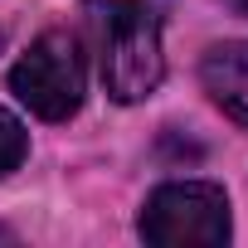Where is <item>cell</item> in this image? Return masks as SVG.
Returning a JSON list of instances; mask_svg holds the SVG:
<instances>
[{"instance_id": "6da1fadb", "label": "cell", "mask_w": 248, "mask_h": 248, "mask_svg": "<svg viewBox=\"0 0 248 248\" xmlns=\"http://www.w3.org/2000/svg\"><path fill=\"white\" fill-rule=\"evenodd\" d=\"M97 44L102 88L117 102H141L166 78L161 54V0H83Z\"/></svg>"}, {"instance_id": "7a4b0ae2", "label": "cell", "mask_w": 248, "mask_h": 248, "mask_svg": "<svg viewBox=\"0 0 248 248\" xmlns=\"http://www.w3.org/2000/svg\"><path fill=\"white\" fill-rule=\"evenodd\" d=\"M137 229L161 248H214L229 238V195L209 180H170L151 190Z\"/></svg>"}, {"instance_id": "3957f363", "label": "cell", "mask_w": 248, "mask_h": 248, "mask_svg": "<svg viewBox=\"0 0 248 248\" xmlns=\"http://www.w3.org/2000/svg\"><path fill=\"white\" fill-rule=\"evenodd\" d=\"M83 54L63 30H49L30 44V54L10 68V93L44 122H68L83 107Z\"/></svg>"}, {"instance_id": "277c9868", "label": "cell", "mask_w": 248, "mask_h": 248, "mask_svg": "<svg viewBox=\"0 0 248 248\" xmlns=\"http://www.w3.org/2000/svg\"><path fill=\"white\" fill-rule=\"evenodd\" d=\"M200 78H204L209 97L238 122V127H248V44H238V39L214 44L200 59Z\"/></svg>"}, {"instance_id": "5b68a950", "label": "cell", "mask_w": 248, "mask_h": 248, "mask_svg": "<svg viewBox=\"0 0 248 248\" xmlns=\"http://www.w3.org/2000/svg\"><path fill=\"white\" fill-rule=\"evenodd\" d=\"M25 151H30V137H25V127H20V117L0 107V175H10V170L25 161Z\"/></svg>"}, {"instance_id": "8992f818", "label": "cell", "mask_w": 248, "mask_h": 248, "mask_svg": "<svg viewBox=\"0 0 248 248\" xmlns=\"http://www.w3.org/2000/svg\"><path fill=\"white\" fill-rule=\"evenodd\" d=\"M229 5H233V10H238V15H248V0H229Z\"/></svg>"}]
</instances>
